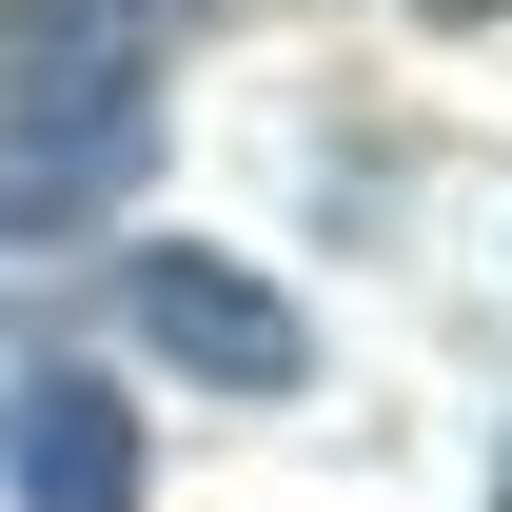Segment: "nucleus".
<instances>
[{"mask_svg": "<svg viewBox=\"0 0 512 512\" xmlns=\"http://www.w3.org/2000/svg\"><path fill=\"white\" fill-rule=\"evenodd\" d=\"M0 493H20V512H138L119 375H20V394H0Z\"/></svg>", "mask_w": 512, "mask_h": 512, "instance_id": "nucleus-3", "label": "nucleus"}, {"mask_svg": "<svg viewBox=\"0 0 512 512\" xmlns=\"http://www.w3.org/2000/svg\"><path fill=\"white\" fill-rule=\"evenodd\" d=\"M434 20H493V0H434Z\"/></svg>", "mask_w": 512, "mask_h": 512, "instance_id": "nucleus-4", "label": "nucleus"}, {"mask_svg": "<svg viewBox=\"0 0 512 512\" xmlns=\"http://www.w3.org/2000/svg\"><path fill=\"white\" fill-rule=\"evenodd\" d=\"M119 296H138V355H158V375H197V394H256V414H276V394H316V316H296L256 256H197V237H158Z\"/></svg>", "mask_w": 512, "mask_h": 512, "instance_id": "nucleus-2", "label": "nucleus"}, {"mask_svg": "<svg viewBox=\"0 0 512 512\" xmlns=\"http://www.w3.org/2000/svg\"><path fill=\"white\" fill-rule=\"evenodd\" d=\"M158 178V20H60L40 40V99H0V237H79Z\"/></svg>", "mask_w": 512, "mask_h": 512, "instance_id": "nucleus-1", "label": "nucleus"}]
</instances>
